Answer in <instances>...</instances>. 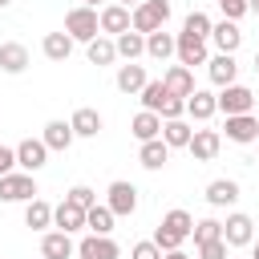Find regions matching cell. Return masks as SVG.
I'll return each mask as SVG.
<instances>
[{
  "label": "cell",
  "mask_w": 259,
  "mask_h": 259,
  "mask_svg": "<svg viewBox=\"0 0 259 259\" xmlns=\"http://www.w3.org/2000/svg\"><path fill=\"white\" fill-rule=\"evenodd\" d=\"M190 235H194V219H190L182 206H174V210L162 214V223H158V231H154V243H158L162 251H174V247H182Z\"/></svg>",
  "instance_id": "obj_1"
},
{
  "label": "cell",
  "mask_w": 259,
  "mask_h": 259,
  "mask_svg": "<svg viewBox=\"0 0 259 259\" xmlns=\"http://www.w3.org/2000/svg\"><path fill=\"white\" fill-rule=\"evenodd\" d=\"M65 32H69L73 40L89 45L93 36H101V12H97V8H89V4L69 8V16H65Z\"/></svg>",
  "instance_id": "obj_2"
},
{
  "label": "cell",
  "mask_w": 259,
  "mask_h": 259,
  "mask_svg": "<svg viewBox=\"0 0 259 259\" xmlns=\"http://www.w3.org/2000/svg\"><path fill=\"white\" fill-rule=\"evenodd\" d=\"M40 190H36V178L28 170H12L0 178V202H32Z\"/></svg>",
  "instance_id": "obj_3"
},
{
  "label": "cell",
  "mask_w": 259,
  "mask_h": 259,
  "mask_svg": "<svg viewBox=\"0 0 259 259\" xmlns=\"http://www.w3.org/2000/svg\"><path fill=\"white\" fill-rule=\"evenodd\" d=\"M166 20H170V0H142L138 8H134V28L138 32H158V28H166Z\"/></svg>",
  "instance_id": "obj_4"
},
{
  "label": "cell",
  "mask_w": 259,
  "mask_h": 259,
  "mask_svg": "<svg viewBox=\"0 0 259 259\" xmlns=\"http://www.w3.org/2000/svg\"><path fill=\"white\" fill-rule=\"evenodd\" d=\"M105 206H109L117 219H130V214L138 210V186L125 182V178L109 182V190H105Z\"/></svg>",
  "instance_id": "obj_5"
},
{
  "label": "cell",
  "mask_w": 259,
  "mask_h": 259,
  "mask_svg": "<svg viewBox=\"0 0 259 259\" xmlns=\"http://www.w3.org/2000/svg\"><path fill=\"white\" fill-rule=\"evenodd\" d=\"M178 65H186V69H194V65H206L210 61V49H206V40L202 36H194V32H178Z\"/></svg>",
  "instance_id": "obj_6"
},
{
  "label": "cell",
  "mask_w": 259,
  "mask_h": 259,
  "mask_svg": "<svg viewBox=\"0 0 259 259\" xmlns=\"http://www.w3.org/2000/svg\"><path fill=\"white\" fill-rule=\"evenodd\" d=\"M251 105H255V93L247 85L235 81V85H223L219 89V113H227V117L231 113H251Z\"/></svg>",
  "instance_id": "obj_7"
},
{
  "label": "cell",
  "mask_w": 259,
  "mask_h": 259,
  "mask_svg": "<svg viewBox=\"0 0 259 259\" xmlns=\"http://www.w3.org/2000/svg\"><path fill=\"white\" fill-rule=\"evenodd\" d=\"M223 134H227V142H235V146H251V142H259V117H251V113H231L227 125H223Z\"/></svg>",
  "instance_id": "obj_8"
},
{
  "label": "cell",
  "mask_w": 259,
  "mask_h": 259,
  "mask_svg": "<svg viewBox=\"0 0 259 259\" xmlns=\"http://www.w3.org/2000/svg\"><path fill=\"white\" fill-rule=\"evenodd\" d=\"M134 28V8H125V4H101V32L105 36H121V32H130Z\"/></svg>",
  "instance_id": "obj_9"
},
{
  "label": "cell",
  "mask_w": 259,
  "mask_h": 259,
  "mask_svg": "<svg viewBox=\"0 0 259 259\" xmlns=\"http://www.w3.org/2000/svg\"><path fill=\"white\" fill-rule=\"evenodd\" d=\"M49 146H45V138H24L20 146H16V166L20 170H28V174H36L45 162H49Z\"/></svg>",
  "instance_id": "obj_10"
},
{
  "label": "cell",
  "mask_w": 259,
  "mask_h": 259,
  "mask_svg": "<svg viewBox=\"0 0 259 259\" xmlns=\"http://www.w3.org/2000/svg\"><path fill=\"white\" fill-rule=\"evenodd\" d=\"M223 239H227L231 247H251V243H255V223H251V214H243V210L227 214V223H223Z\"/></svg>",
  "instance_id": "obj_11"
},
{
  "label": "cell",
  "mask_w": 259,
  "mask_h": 259,
  "mask_svg": "<svg viewBox=\"0 0 259 259\" xmlns=\"http://www.w3.org/2000/svg\"><path fill=\"white\" fill-rule=\"evenodd\" d=\"M77 259H121V247L109 239V235H85L77 243Z\"/></svg>",
  "instance_id": "obj_12"
},
{
  "label": "cell",
  "mask_w": 259,
  "mask_h": 259,
  "mask_svg": "<svg viewBox=\"0 0 259 259\" xmlns=\"http://www.w3.org/2000/svg\"><path fill=\"white\" fill-rule=\"evenodd\" d=\"M206 77H210L214 89L235 85V77H239V61H235V53H214V57L206 61Z\"/></svg>",
  "instance_id": "obj_13"
},
{
  "label": "cell",
  "mask_w": 259,
  "mask_h": 259,
  "mask_svg": "<svg viewBox=\"0 0 259 259\" xmlns=\"http://www.w3.org/2000/svg\"><path fill=\"white\" fill-rule=\"evenodd\" d=\"M186 150L194 154V162H214L219 150H223V134L219 130H194V138H190Z\"/></svg>",
  "instance_id": "obj_14"
},
{
  "label": "cell",
  "mask_w": 259,
  "mask_h": 259,
  "mask_svg": "<svg viewBox=\"0 0 259 259\" xmlns=\"http://www.w3.org/2000/svg\"><path fill=\"white\" fill-rule=\"evenodd\" d=\"M40 255H45V259H73V255H77V243H73L69 231H45Z\"/></svg>",
  "instance_id": "obj_15"
},
{
  "label": "cell",
  "mask_w": 259,
  "mask_h": 259,
  "mask_svg": "<svg viewBox=\"0 0 259 259\" xmlns=\"http://www.w3.org/2000/svg\"><path fill=\"white\" fill-rule=\"evenodd\" d=\"M210 40H214V49L219 53H239V45H243V28H239V20H219L214 28H210Z\"/></svg>",
  "instance_id": "obj_16"
},
{
  "label": "cell",
  "mask_w": 259,
  "mask_h": 259,
  "mask_svg": "<svg viewBox=\"0 0 259 259\" xmlns=\"http://www.w3.org/2000/svg\"><path fill=\"white\" fill-rule=\"evenodd\" d=\"M113 81H117V89H121V93H130V97H134V93H142V89H146V81H150V77H146V65L125 61V65H117V77H113Z\"/></svg>",
  "instance_id": "obj_17"
},
{
  "label": "cell",
  "mask_w": 259,
  "mask_h": 259,
  "mask_svg": "<svg viewBox=\"0 0 259 259\" xmlns=\"http://www.w3.org/2000/svg\"><path fill=\"white\" fill-rule=\"evenodd\" d=\"M186 113H190L194 121H210V117L219 113V93H210V89H194V93L186 97Z\"/></svg>",
  "instance_id": "obj_18"
},
{
  "label": "cell",
  "mask_w": 259,
  "mask_h": 259,
  "mask_svg": "<svg viewBox=\"0 0 259 259\" xmlns=\"http://www.w3.org/2000/svg\"><path fill=\"white\" fill-rule=\"evenodd\" d=\"M53 227H57V231H69V235L81 231V227H85V206H77V202H69V198L57 202V206H53Z\"/></svg>",
  "instance_id": "obj_19"
},
{
  "label": "cell",
  "mask_w": 259,
  "mask_h": 259,
  "mask_svg": "<svg viewBox=\"0 0 259 259\" xmlns=\"http://www.w3.org/2000/svg\"><path fill=\"white\" fill-rule=\"evenodd\" d=\"M130 134H134L138 142H150V138H162V117H158L154 109H138V113L130 117Z\"/></svg>",
  "instance_id": "obj_20"
},
{
  "label": "cell",
  "mask_w": 259,
  "mask_h": 259,
  "mask_svg": "<svg viewBox=\"0 0 259 259\" xmlns=\"http://www.w3.org/2000/svg\"><path fill=\"white\" fill-rule=\"evenodd\" d=\"M73 45H77V40H73V36L61 28V32H45V40H40V53H45L49 61H57V65H61V61H69Z\"/></svg>",
  "instance_id": "obj_21"
},
{
  "label": "cell",
  "mask_w": 259,
  "mask_h": 259,
  "mask_svg": "<svg viewBox=\"0 0 259 259\" xmlns=\"http://www.w3.org/2000/svg\"><path fill=\"white\" fill-rule=\"evenodd\" d=\"M174 53H178V36H174V32L158 28V32L146 36V57H154V61H170Z\"/></svg>",
  "instance_id": "obj_22"
},
{
  "label": "cell",
  "mask_w": 259,
  "mask_h": 259,
  "mask_svg": "<svg viewBox=\"0 0 259 259\" xmlns=\"http://www.w3.org/2000/svg\"><path fill=\"white\" fill-rule=\"evenodd\" d=\"M162 81H166V89H170L174 97H190V93H194V69H186V65H170V69L162 73Z\"/></svg>",
  "instance_id": "obj_23"
},
{
  "label": "cell",
  "mask_w": 259,
  "mask_h": 259,
  "mask_svg": "<svg viewBox=\"0 0 259 259\" xmlns=\"http://www.w3.org/2000/svg\"><path fill=\"white\" fill-rule=\"evenodd\" d=\"M40 138H45V146H49V150H57V154H61V150H69V146L77 142L73 125H69V121H61V117H53V121L45 125V134H40Z\"/></svg>",
  "instance_id": "obj_24"
},
{
  "label": "cell",
  "mask_w": 259,
  "mask_h": 259,
  "mask_svg": "<svg viewBox=\"0 0 259 259\" xmlns=\"http://www.w3.org/2000/svg\"><path fill=\"white\" fill-rule=\"evenodd\" d=\"M206 202H210V206H235V202H239V182H235V178H214V182H206Z\"/></svg>",
  "instance_id": "obj_25"
},
{
  "label": "cell",
  "mask_w": 259,
  "mask_h": 259,
  "mask_svg": "<svg viewBox=\"0 0 259 259\" xmlns=\"http://www.w3.org/2000/svg\"><path fill=\"white\" fill-rule=\"evenodd\" d=\"M0 69L12 73V77L24 73V69H28V49H24L20 40H4V45H0Z\"/></svg>",
  "instance_id": "obj_26"
},
{
  "label": "cell",
  "mask_w": 259,
  "mask_h": 259,
  "mask_svg": "<svg viewBox=\"0 0 259 259\" xmlns=\"http://www.w3.org/2000/svg\"><path fill=\"white\" fill-rule=\"evenodd\" d=\"M85 57H89V65H97V69H101V65H113V61H117V45H113V36H105V32L93 36V40L85 45Z\"/></svg>",
  "instance_id": "obj_27"
},
{
  "label": "cell",
  "mask_w": 259,
  "mask_h": 259,
  "mask_svg": "<svg viewBox=\"0 0 259 259\" xmlns=\"http://www.w3.org/2000/svg\"><path fill=\"white\" fill-rule=\"evenodd\" d=\"M69 125H73L77 138H97V134H101V113H97L93 105H81V109L69 117Z\"/></svg>",
  "instance_id": "obj_28"
},
{
  "label": "cell",
  "mask_w": 259,
  "mask_h": 259,
  "mask_svg": "<svg viewBox=\"0 0 259 259\" xmlns=\"http://www.w3.org/2000/svg\"><path fill=\"white\" fill-rule=\"evenodd\" d=\"M190 138H194V125H186L182 117L162 121V142H166L170 150H186V146H190Z\"/></svg>",
  "instance_id": "obj_29"
},
{
  "label": "cell",
  "mask_w": 259,
  "mask_h": 259,
  "mask_svg": "<svg viewBox=\"0 0 259 259\" xmlns=\"http://www.w3.org/2000/svg\"><path fill=\"white\" fill-rule=\"evenodd\" d=\"M138 162H142L146 170H162V166L170 162V146H166L162 138H150V142H142V150H138Z\"/></svg>",
  "instance_id": "obj_30"
},
{
  "label": "cell",
  "mask_w": 259,
  "mask_h": 259,
  "mask_svg": "<svg viewBox=\"0 0 259 259\" xmlns=\"http://www.w3.org/2000/svg\"><path fill=\"white\" fill-rule=\"evenodd\" d=\"M113 45H117V57H121V61H138V57H146V32H138V28L113 36Z\"/></svg>",
  "instance_id": "obj_31"
},
{
  "label": "cell",
  "mask_w": 259,
  "mask_h": 259,
  "mask_svg": "<svg viewBox=\"0 0 259 259\" xmlns=\"http://www.w3.org/2000/svg\"><path fill=\"white\" fill-rule=\"evenodd\" d=\"M24 227L28 231H45V227H53V206L36 194L32 202H24Z\"/></svg>",
  "instance_id": "obj_32"
},
{
  "label": "cell",
  "mask_w": 259,
  "mask_h": 259,
  "mask_svg": "<svg viewBox=\"0 0 259 259\" xmlns=\"http://www.w3.org/2000/svg\"><path fill=\"white\" fill-rule=\"evenodd\" d=\"M113 219H117V214H113L105 202H97V206L85 210V227H89L93 235H113Z\"/></svg>",
  "instance_id": "obj_33"
},
{
  "label": "cell",
  "mask_w": 259,
  "mask_h": 259,
  "mask_svg": "<svg viewBox=\"0 0 259 259\" xmlns=\"http://www.w3.org/2000/svg\"><path fill=\"white\" fill-rule=\"evenodd\" d=\"M138 97H142V109L162 113V105L170 101V89H166V81H146V89H142Z\"/></svg>",
  "instance_id": "obj_34"
},
{
  "label": "cell",
  "mask_w": 259,
  "mask_h": 259,
  "mask_svg": "<svg viewBox=\"0 0 259 259\" xmlns=\"http://www.w3.org/2000/svg\"><path fill=\"white\" fill-rule=\"evenodd\" d=\"M182 28H186V32H194V36H202V40H210V28H214V20H210L206 12H198V8H194V12L182 20Z\"/></svg>",
  "instance_id": "obj_35"
},
{
  "label": "cell",
  "mask_w": 259,
  "mask_h": 259,
  "mask_svg": "<svg viewBox=\"0 0 259 259\" xmlns=\"http://www.w3.org/2000/svg\"><path fill=\"white\" fill-rule=\"evenodd\" d=\"M210 239H223V223L219 219H198L194 223V243H210Z\"/></svg>",
  "instance_id": "obj_36"
},
{
  "label": "cell",
  "mask_w": 259,
  "mask_h": 259,
  "mask_svg": "<svg viewBox=\"0 0 259 259\" xmlns=\"http://www.w3.org/2000/svg\"><path fill=\"white\" fill-rule=\"evenodd\" d=\"M198 259H231V243H227V239L198 243Z\"/></svg>",
  "instance_id": "obj_37"
},
{
  "label": "cell",
  "mask_w": 259,
  "mask_h": 259,
  "mask_svg": "<svg viewBox=\"0 0 259 259\" xmlns=\"http://www.w3.org/2000/svg\"><path fill=\"white\" fill-rule=\"evenodd\" d=\"M65 198H69V202H77V206H85V210H89V206H97V190H93V186H85V182H77Z\"/></svg>",
  "instance_id": "obj_38"
},
{
  "label": "cell",
  "mask_w": 259,
  "mask_h": 259,
  "mask_svg": "<svg viewBox=\"0 0 259 259\" xmlns=\"http://www.w3.org/2000/svg\"><path fill=\"white\" fill-rule=\"evenodd\" d=\"M162 255H166V251H162L154 239H142V243L130 247V259H162Z\"/></svg>",
  "instance_id": "obj_39"
},
{
  "label": "cell",
  "mask_w": 259,
  "mask_h": 259,
  "mask_svg": "<svg viewBox=\"0 0 259 259\" xmlns=\"http://www.w3.org/2000/svg\"><path fill=\"white\" fill-rule=\"evenodd\" d=\"M16 170V146H0V178Z\"/></svg>",
  "instance_id": "obj_40"
},
{
  "label": "cell",
  "mask_w": 259,
  "mask_h": 259,
  "mask_svg": "<svg viewBox=\"0 0 259 259\" xmlns=\"http://www.w3.org/2000/svg\"><path fill=\"white\" fill-rule=\"evenodd\" d=\"M162 259H190V255H186V251H182V247H174V251H166V255H162Z\"/></svg>",
  "instance_id": "obj_41"
},
{
  "label": "cell",
  "mask_w": 259,
  "mask_h": 259,
  "mask_svg": "<svg viewBox=\"0 0 259 259\" xmlns=\"http://www.w3.org/2000/svg\"><path fill=\"white\" fill-rule=\"evenodd\" d=\"M247 8H251V12H255V16H259V0H247Z\"/></svg>",
  "instance_id": "obj_42"
},
{
  "label": "cell",
  "mask_w": 259,
  "mask_h": 259,
  "mask_svg": "<svg viewBox=\"0 0 259 259\" xmlns=\"http://www.w3.org/2000/svg\"><path fill=\"white\" fill-rule=\"evenodd\" d=\"M117 4H125V8H138V4H142V0H117Z\"/></svg>",
  "instance_id": "obj_43"
},
{
  "label": "cell",
  "mask_w": 259,
  "mask_h": 259,
  "mask_svg": "<svg viewBox=\"0 0 259 259\" xmlns=\"http://www.w3.org/2000/svg\"><path fill=\"white\" fill-rule=\"evenodd\" d=\"M251 259H259V243H251Z\"/></svg>",
  "instance_id": "obj_44"
},
{
  "label": "cell",
  "mask_w": 259,
  "mask_h": 259,
  "mask_svg": "<svg viewBox=\"0 0 259 259\" xmlns=\"http://www.w3.org/2000/svg\"><path fill=\"white\" fill-rule=\"evenodd\" d=\"M77 4H89V8H97V4H101V0H77Z\"/></svg>",
  "instance_id": "obj_45"
},
{
  "label": "cell",
  "mask_w": 259,
  "mask_h": 259,
  "mask_svg": "<svg viewBox=\"0 0 259 259\" xmlns=\"http://www.w3.org/2000/svg\"><path fill=\"white\" fill-rule=\"evenodd\" d=\"M255 73H259V53H255Z\"/></svg>",
  "instance_id": "obj_46"
},
{
  "label": "cell",
  "mask_w": 259,
  "mask_h": 259,
  "mask_svg": "<svg viewBox=\"0 0 259 259\" xmlns=\"http://www.w3.org/2000/svg\"><path fill=\"white\" fill-rule=\"evenodd\" d=\"M8 4H12V0H0V8H8Z\"/></svg>",
  "instance_id": "obj_47"
},
{
  "label": "cell",
  "mask_w": 259,
  "mask_h": 259,
  "mask_svg": "<svg viewBox=\"0 0 259 259\" xmlns=\"http://www.w3.org/2000/svg\"><path fill=\"white\" fill-rule=\"evenodd\" d=\"M219 4H231V0H219Z\"/></svg>",
  "instance_id": "obj_48"
},
{
  "label": "cell",
  "mask_w": 259,
  "mask_h": 259,
  "mask_svg": "<svg viewBox=\"0 0 259 259\" xmlns=\"http://www.w3.org/2000/svg\"><path fill=\"white\" fill-rule=\"evenodd\" d=\"M40 259H45V255H40Z\"/></svg>",
  "instance_id": "obj_49"
}]
</instances>
